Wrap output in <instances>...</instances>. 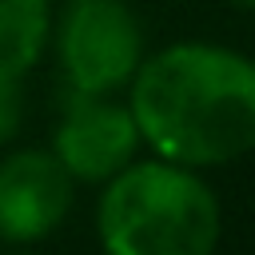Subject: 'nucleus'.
<instances>
[{"label":"nucleus","mask_w":255,"mask_h":255,"mask_svg":"<svg viewBox=\"0 0 255 255\" xmlns=\"http://www.w3.org/2000/svg\"><path fill=\"white\" fill-rule=\"evenodd\" d=\"M139 139L171 163L219 167L255 151V60L223 44H171L128 80Z\"/></svg>","instance_id":"f257e3e1"},{"label":"nucleus","mask_w":255,"mask_h":255,"mask_svg":"<svg viewBox=\"0 0 255 255\" xmlns=\"http://www.w3.org/2000/svg\"><path fill=\"white\" fill-rule=\"evenodd\" d=\"M96 231L104 255H215L223 207L195 167L131 159L108 179Z\"/></svg>","instance_id":"f03ea898"},{"label":"nucleus","mask_w":255,"mask_h":255,"mask_svg":"<svg viewBox=\"0 0 255 255\" xmlns=\"http://www.w3.org/2000/svg\"><path fill=\"white\" fill-rule=\"evenodd\" d=\"M60 68L72 92H120L143 60V28L128 0H68L56 28Z\"/></svg>","instance_id":"7ed1b4c3"},{"label":"nucleus","mask_w":255,"mask_h":255,"mask_svg":"<svg viewBox=\"0 0 255 255\" xmlns=\"http://www.w3.org/2000/svg\"><path fill=\"white\" fill-rule=\"evenodd\" d=\"M139 128L128 104H112L104 96L72 92L68 112L56 128L52 155L80 183H108L124 171L139 151Z\"/></svg>","instance_id":"20e7f679"},{"label":"nucleus","mask_w":255,"mask_h":255,"mask_svg":"<svg viewBox=\"0 0 255 255\" xmlns=\"http://www.w3.org/2000/svg\"><path fill=\"white\" fill-rule=\"evenodd\" d=\"M72 175L52 151L28 147L0 159V239L36 243L48 239L72 211Z\"/></svg>","instance_id":"39448f33"},{"label":"nucleus","mask_w":255,"mask_h":255,"mask_svg":"<svg viewBox=\"0 0 255 255\" xmlns=\"http://www.w3.org/2000/svg\"><path fill=\"white\" fill-rule=\"evenodd\" d=\"M52 36L48 0H0V76L24 80Z\"/></svg>","instance_id":"423d86ee"},{"label":"nucleus","mask_w":255,"mask_h":255,"mask_svg":"<svg viewBox=\"0 0 255 255\" xmlns=\"http://www.w3.org/2000/svg\"><path fill=\"white\" fill-rule=\"evenodd\" d=\"M24 120V92L16 76H0V143H8L20 131Z\"/></svg>","instance_id":"0eeeda50"},{"label":"nucleus","mask_w":255,"mask_h":255,"mask_svg":"<svg viewBox=\"0 0 255 255\" xmlns=\"http://www.w3.org/2000/svg\"><path fill=\"white\" fill-rule=\"evenodd\" d=\"M235 8H243V12H255V0H231Z\"/></svg>","instance_id":"6e6552de"}]
</instances>
